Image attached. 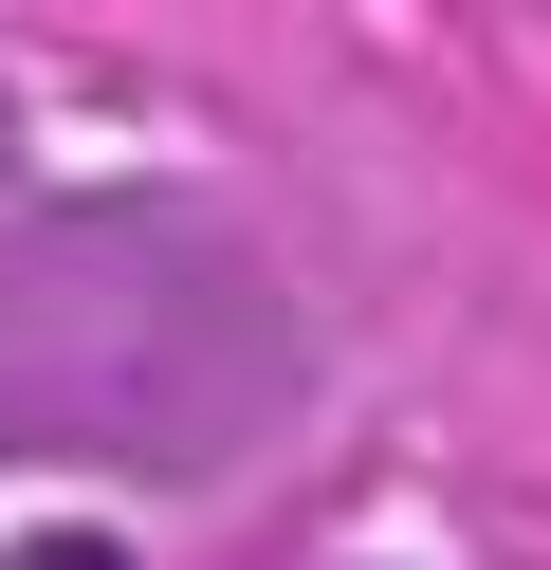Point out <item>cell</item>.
Masks as SVG:
<instances>
[{"label":"cell","mask_w":551,"mask_h":570,"mask_svg":"<svg viewBox=\"0 0 551 570\" xmlns=\"http://www.w3.org/2000/svg\"><path fill=\"white\" fill-rule=\"evenodd\" d=\"M0 570H129V552H110V533H19Z\"/></svg>","instance_id":"1"}]
</instances>
